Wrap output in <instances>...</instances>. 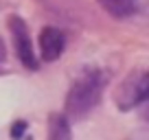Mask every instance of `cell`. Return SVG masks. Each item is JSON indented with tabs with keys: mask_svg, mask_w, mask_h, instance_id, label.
Returning <instances> with one entry per match:
<instances>
[{
	"mask_svg": "<svg viewBox=\"0 0 149 140\" xmlns=\"http://www.w3.org/2000/svg\"><path fill=\"white\" fill-rule=\"evenodd\" d=\"M48 140H72V129L64 114H51L48 118Z\"/></svg>",
	"mask_w": 149,
	"mask_h": 140,
	"instance_id": "8992f818",
	"label": "cell"
},
{
	"mask_svg": "<svg viewBox=\"0 0 149 140\" xmlns=\"http://www.w3.org/2000/svg\"><path fill=\"white\" fill-rule=\"evenodd\" d=\"M66 48V37L64 33L55 26H44L40 33V51H42L44 61H55L61 57Z\"/></svg>",
	"mask_w": 149,
	"mask_h": 140,
	"instance_id": "277c9868",
	"label": "cell"
},
{
	"mask_svg": "<svg viewBox=\"0 0 149 140\" xmlns=\"http://www.w3.org/2000/svg\"><path fill=\"white\" fill-rule=\"evenodd\" d=\"M26 123H24V121H15V125H13V129H11V136H13V138L15 140H20V138H22V136H24V131H26Z\"/></svg>",
	"mask_w": 149,
	"mask_h": 140,
	"instance_id": "52a82bcc",
	"label": "cell"
},
{
	"mask_svg": "<svg viewBox=\"0 0 149 140\" xmlns=\"http://www.w3.org/2000/svg\"><path fill=\"white\" fill-rule=\"evenodd\" d=\"M107 15L116 20H127L134 15H143L147 11V0H99Z\"/></svg>",
	"mask_w": 149,
	"mask_h": 140,
	"instance_id": "5b68a950",
	"label": "cell"
},
{
	"mask_svg": "<svg viewBox=\"0 0 149 140\" xmlns=\"http://www.w3.org/2000/svg\"><path fill=\"white\" fill-rule=\"evenodd\" d=\"M7 26H9L11 40H13V48H15V53H18V59L22 61L29 70H37L40 61H37L35 53H33V44H31V37H29L26 22H24L20 15H11Z\"/></svg>",
	"mask_w": 149,
	"mask_h": 140,
	"instance_id": "3957f363",
	"label": "cell"
},
{
	"mask_svg": "<svg viewBox=\"0 0 149 140\" xmlns=\"http://www.w3.org/2000/svg\"><path fill=\"white\" fill-rule=\"evenodd\" d=\"M105 75L99 68H84L72 81L66 96V114L70 118H84L101 103Z\"/></svg>",
	"mask_w": 149,
	"mask_h": 140,
	"instance_id": "6da1fadb",
	"label": "cell"
},
{
	"mask_svg": "<svg viewBox=\"0 0 149 140\" xmlns=\"http://www.w3.org/2000/svg\"><path fill=\"white\" fill-rule=\"evenodd\" d=\"M5 57H7V51H5V42L0 40V64L5 61Z\"/></svg>",
	"mask_w": 149,
	"mask_h": 140,
	"instance_id": "ba28073f",
	"label": "cell"
},
{
	"mask_svg": "<svg viewBox=\"0 0 149 140\" xmlns=\"http://www.w3.org/2000/svg\"><path fill=\"white\" fill-rule=\"evenodd\" d=\"M149 94V79L145 70H136L132 75L123 79V83L116 90V105L121 112H130V110L138 107L147 101Z\"/></svg>",
	"mask_w": 149,
	"mask_h": 140,
	"instance_id": "7a4b0ae2",
	"label": "cell"
}]
</instances>
